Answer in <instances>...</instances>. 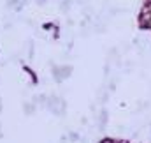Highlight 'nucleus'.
<instances>
[{"instance_id": "obj_1", "label": "nucleus", "mask_w": 151, "mask_h": 143, "mask_svg": "<svg viewBox=\"0 0 151 143\" xmlns=\"http://www.w3.org/2000/svg\"><path fill=\"white\" fill-rule=\"evenodd\" d=\"M102 143H113V142H111V140H104Z\"/></svg>"}, {"instance_id": "obj_2", "label": "nucleus", "mask_w": 151, "mask_h": 143, "mask_svg": "<svg viewBox=\"0 0 151 143\" xmlns=\"http://www.w3.org/2000/svg\"><path fill=\"white\" fill-rule=\"evenodd\" d=\"M118 143H127V142H118Z\"/></svg>"}]
</instances>
